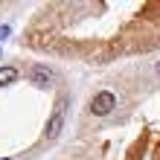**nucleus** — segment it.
<instances>
[{
  "instance_id": "f257e3e1",
  "label": "nucleus",
  "mask_w": 160,
  "mask_h": 160,
  "mask_svg": "<svg viewBox=\"0 0 160 160\" xmlns=\"http://www.w3.org/2000/svg\"><path fill=\"white\" fill-rule=\"evenodd\" d=\"M114 105H117V96L111 90H99L96 96H93V102H90V114L93 117H108L111 111H114Z\"/></svg>"
},
{
  "instance_id": "f03ea898",
  "label": "nucleus",
  "mask_w": 160,
  "mask_h": 160,
  "mask_svg": "<svg viewBox=\"0 0 160 160\" xmlns=\"http://www.w3.org/2000/svg\"><path fill=\"white\" fill-rule=\"evenodd\" d=\"M29 79L38 84V88H47V84L52 82V70H50V67H44V64H35V67L29 70Z\"/></svg>"
},
{
  "instance_id": "7ed1b4c3",
  "label": "nucleus",
  "mask_w": 160,
  "mask_h": 160,
  "mask_svg": "<svg viewBox=\"0 0 160 160\" xmlns=\"http://www.w3.org/2000/svg\"><path fill=\"white\" fill-rule=\"evenodd\" d=\"M61 125H64V108H58L55 114L50 117V125H47V140H55L61 134Z\"/></svg>"
},
{
  "instance_id": "20e7f679",
  "label": "nucleus",
  "mask_w": 160,
  "mask_h": 160,
  "mask_svg": "<svg viewBox=\"0 0 160 160\" xmlns=\"http://www.w3.org/2000/svg\"><path fill=\"white\" fill-rule=\"evenodd\" d=\"M18 79V70L15 67H0V88H3V84H12Z\"/></svg>"
},
{
  "instance_id": "39448f33",
  "label": "nucleus",
  "mask_w": 160,
  "mask_h": 160,
  "mask_svg": "<svg viewBox=\"0 0 160 160\" xmlns=\"http://www.w3.org/2000/svg\"><path fill=\"white\" fill-rule=\"evenodd\" d=\"M9 35H12V29H9V26L3 23V26H0V41H6V38H9Z\"/></svg>"
},
{
  "instance_id": "423d86ee",
  "label": "nucleus",
  "mask_w": 160,
  "mask_h": 160,
  "mask_svg": "<svg viewBox=\"0 0 160 160\" xmlns=\"http://www.w3.org/2000/svg\"><path fill=\"white\" fill-rule=\"evenodd\" d=\"M157 73H160V61H157Z\"/></svg>"
},
{
  "instance_id": "0eeeda50",
  "label": "nucleus",
  "mask_w": 160,
  "mask_h": 160,
  "mask_svg": "<svg viewBox=\"0 0 160 160\" xmlns=\"http://www.w3.org/2000/svg\"><path fill=\"white\" fill-rule=\"evenodd\" d=\"M3 160H12V157H3Z\"/></svg>"
},
{
  "instance_id": "6e6552de",
  "label": "nucleus",
  "mask_w": 160,
  "mask_h": 160,
  "mask_svg": "<svg viewBox=\"0 0 160 160\" xmlns=\"http://www.w3.org/2000/svg\"><path fill=\"white\" fill-rule=\"evenodd\" d=\"M0 55H3V52H0Z\"/></svg>"
}]
</instances>
